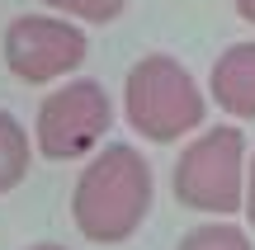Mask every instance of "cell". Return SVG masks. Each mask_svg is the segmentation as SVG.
<instances>
[{
  "instance_id": "obj_1",
  "label": "cell",
  "mask_w": 255,
  "mask_h": 250,
  "mask_svg": "<svg viewBox=\"0 0 255 250\" xmlns=\"http://www.w3.org/2000/svg\"><path fill=\"white\" fill-rule=\"evenodd\" d=\"M151 198H156V179H151L146 156L128 142H114V147L95 151V161L76 179L71 222L95 246H123L146 222Z\"/></svg>"
},
{
  "instance_id": "obj_7",
  "label": "cell",
  "mask_w": 255,
  "mask_h": 250,
  "mask_svg": "<svg viewBox=\"0 0 255 250\" xmlns=\"http://www.w3.org/2000/svg\"><path fill=\"white\" fill-rule=\"evenodd\" d=\"M28 166H33V142H28V128L14 118L9 109H0V194L24 184Z\"/></svg>"
},
{
  "instance_id": "obj_4",
  "label": "cell",
  "mask_w": 255,
  "mask_h": 250,
  "mask_svg": "<svg viewBox=\"0 0 255 250\" xmlns=\"http://www.w3.org/2000/svg\"><path fill=\"white\" fill-rule=\"evenodd\" d=\"M114 128V99L100 81L81 76V81H66L38 104L33 118V147L47 161H76L90 156L104 142V132Z\"/></svg>"
},
{
  "instance_id": "obj_8",
  "label": "cell",
  "mask_w": 255,
  "mask_h": 250,
  "mask_svg": "<svg viewBox=\"0 0 255 250\" xmlns=\"http://www.w3.org/2000/svg\"><path fill=\"white\" fill-rule=\"evenodd\" d=\"M175 250H255V246H251V232L237 222H199L194 232L180 236Z\"/></svg>"
},
{
  "instance_id": "obj_2",
  "label": "cell",
  "mask_w": 255,
  "mask_h": 250,
  "mask_svg": "<svg viewBox=\"0 0 255 250\" xmlns=\"http://www.w3.org/2000/svg\"><path fill=\"white\" fill-rule=\"evenodd\" d=\"M208 104L203 90L184 62H175L170 52H151L142 62H132L123 81V118L132 123V132H142L146 142H180L203 123Z\"/></svg>"
},
{
  "instance_id": "obj_11",
  "label": "cell",
  "mask_w": 255,
  "mask_h": 250,
  "mask_svg": "<svg viewBox=\"0 0 255 250\" xmlns=\"http://www.w3.org/2000/svg\"><path fill=\"white\" fill-rule=\"evenodd\" d=\"M232 5H237V14L246 19V24L255 28V0H232Z\"/></svg>"
},
{
  "instance_id": "obj_5",
  "label": "cell",
  "mask_w": 255,
  "mask_h": 250,
  "mask_svg": "<svg viewBox=\"0 0 255 250\" xmlns=\"http://www.w3.org/2000/svg\"><path fill=\"white\" fill-rule=\"evenodd\" d=\"M85 52L90 43L66 14H19L5 28V66L24 85H47L57 76L81 71Z\"/></svg>"
},
{
  "instance_id": "obj_9",
  "label": "cell",
  "mask_w": 255,
  "mask_h": 250,
  "mask_svg": "<svg viewBox=\"0 0 255 250\" xmlns=\"http://www.w3.org/2000/svg\"><path fill=\"white\" fill-rule=\"evenodd\" d=\"M52 14H66L76 24H114L128 0H43Z\"/></svg>"
},
{
  "instance_id": "obj_6",
  "label": "cell",
  "mask_w": 255,
  "mask_h": 250,
  "mask_svg": "<svg viewBox=\"0 0 255 250\" xmlns=\"http://www.w3.org/2000/svg\"><path fill=\"white\" fill-rule=\"evenodd\" d=\"M208 94L232 118H255V43H232L213 62Z\"/></svg>"
},
{
  "instance_id": "obj_3",
  "label": "cell",
  "mask_w": 255,
  "mask_h": 250,
  "mask_svg": "<svg viewBox=\"0 0 255 250\" xmlns=\"http://www.w3.org/2000/svg\"><path fill=\"white\" fill-rule=\"evenodd\" d=\"M241 189H246V132L241 128H208L175 161V198L189 213L232 217L241 213Z\"/></svg>"
},
{
  "instance_id": "obj_10",
  "label": "cell",
  "mask_w": 255,
  "mask_h": 250,
  "mask_svg": "<svg viewBox=\"0 0 255 250\" xmlns=\"http://www.w3.org/2000/svg\"><path fill=\"white\" fill-rule=\"evenodd\" d=\"M241 213L255 227V156H246V189H241Z\"/></svg>"
},
{
  "instance_id": "obj_12",
  "label": "cell",
  "mask_w": 255,
  "mask_h": 250,
  "mask_svg": "<svg viewBox=\"0 0 255 250\" xmlns=\"http://www.w3.org/2000/svg\"><path fill=\"white\" fill-rule=\"evenodd\" d=\"M28 250H66V246H52V241H43V246H28Z\"/></svg>"
}]
</instances>
